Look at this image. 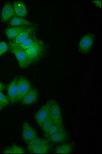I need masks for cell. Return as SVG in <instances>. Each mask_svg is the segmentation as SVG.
<instances>
[{
    "label": "cell",
    "mask_w": 102,
    "mask_h": 154,
    "mask_svg": "<svg viewBox=\"0 0 102 154\" xmlns=\"http://www.w3.org/2000/svg\"><path fill=\"white\" fill-rule=\"evenodd\" d=\"M32 86L30 80L25 77H20L18 78V95L17 102H20L23 97L32 89Z\"/></svg>",
    "instance_id": "obj_6"
},
{
    "label": "cell",
    "mask_w": 102,
    "mask_h": 154,
    "mask_svg": "<svg viewBox=\"0 0 102 154\" xmlns=\"http://www.w3.org/2000/svg\"><path fill=\"white\" fill-rule=\"evenodd\" d=\"M8 25L11 27L31 26H33L34 24L25 18L14 17L9 20Z\"/></svg>",
    "instance_id": "obj_15"
},
{
    "label": "cell",
    "mask_w": 102,
    "mask_h": 154,
    "mask_svg": "<svg viewBox=\"0 0 102 154\" xmlns=\"http://www.w3.org/2000/svg\"><path fill=\"white\" fill-rule=\"evenodd\" d=\"M47 48L44 41L40 40L39 42L25 51L32 64L40 61L46 54Z\"/></svg>",
    "instance_id": "obj_1"
},
{
    "label": "cell",
    "mask_w": 102,
    "mask_h": 154,
    "mask_svg": "<svg viewBox=\"0 0 102 154\" xmlns=\"http://www.w3.org/2000/svg\"><path fill=\"white\" fill-rule=\"evenodd\" d=\"M13 6L16 17L22 18L26 17L28 10L24 2L20 1H15L13 3Z\"/></svg>",
    "instance_id": "obj_12"
},
{
    "label": "cell",
    "mask_w": 102,
    "mask_h": 154,
    "mask_svg": "<svg viewBox=\"0 0 102 154\" xmlns=\"http://www.w3.org/2000/svg\"><path fill=\"white\" fill-rule=\"evenodd\" d=\"M5 88V85L3 84H2V83L0 82V91H2Z\"/></svg>",
    "instance_id": "obj_26"
},
{
    "label": "cell",
    "mask_w": 102,
    "mask_h": 154,
    "mask_svg": "<svg viewBox=\"0 0 102 154\" xmlns=\"http://www.w3.org/2000/svg\"><path fill=\"white\" fill-rule=\"evenodd\" d=\"M8 98L10 103L14 104L17 103L18 95H19V88H18V78H14L9 83L7 88Z\"/></svg>",
    "instance_id": "obj_8"
},
{
    "label": "cell",
    "mask_w": 102,
    "mask_h": 154,
    "mask_svg": "<svg viewBox=\"0 0 102 154\" xmlns=\"http://www.w3.org/2000/svg\"><path fill=\"white\" fill-rule=\"evenodd\" d=\"M3 107L1 106H0V112H1V110H2V109H3Z\"/></svg>",
    "instance_id": "obj_28"
},
{
    "label": "cell",
    "mask_w": 102,
    "mask_h": 154,
    "mask_svg": "<svg viewBox=\"0 0 102 154\" xmlns=\"http://www.w3.org/2000/svg\"><path fill=\"white\" fill-rule=\"evenodd\" d=\"M46 139L48 142H51L52 143H63L68 139V134L66 130H64L51 135Z\"/></svg>",
    "instance_id": "obj_14"
},
{
    "label": "cell",
    "mask_w": 102,
    "mask_h": 154,
    "mask_svg": "<svg viewBox=\"0 0 102 154\" xmlns=\"http://www.w3.org/2000/svg\"><path fill=\"white\" fill-rule=\"evenodd\" d=\"M0 106H2V107H4V106H3V104H2V103H1V102H0Z\"/></svg>",
    "instance_id": "obj_27"
},
{
    "label": "cell",
    "mask_w": 102,
    "mask_h": 154,
    "mask_svg": "<svg viewBox=\"0 0 102 154\" xmlns=\"http://www.w3.org/2000/svg\"><path fill=\"white\" fill-rule=\"evenodd\" d=\"M55 123L53 121L50 116H49L43 122L42 125H40V128L42 130L43 133L45 135L47 132L48 131L50 130V128L52 126V125Z\"/></svg>",
    "instance_id": "obj_22"
},
{
    "label": "cell",
    "mask_w": 102,
    "mask_h": 154,
    "mask_svg": "<svg viewBox=\"0 0 102 154\" xmlns=\"http://www.w3.org/2000/svg\"><path fill=\"white\" fill-rule=\"evenodd\" d=\"M39 41H40V39L38 38L37 37H32V38H28V40H27L24 42H23L21 44L16 46L13 48H16V49H20V50L25 51L28 48H31L34 44H36L37 43L39 42ZM13 48H12V49H13Z\"/></svg>",
    "instance_id": "obj_16"
},
{
    "label": "cell",
    "mask_w": 102,
    "mask_h": 154,
    "mask_svg": "<svg viewBox=\"0 0 102 154\" xmlns=\"http://www.w3.org/2000/svg\"><path fill=\"white\" fill-rule=\"evenodd\" d=\"M22 136L24 141L26 143L39 137L37 131L26 122L23 123Z\"/></svg>",
    "instance_id": "obj_7"
},
{
    "label": "cell",
    "mask_w": 102,
    "mask_h": 154,
    "mask_svg": "<svg viewBox=\"0 0 102 154\" xmlns=\"http://www.w3.org/2000/svg\"><path fill=\"white\" fill-rule=\"evenodd\" d=\"M0 102L2 103L4 106L5 107L10 103L8 98L4 95L2 91H0Z\"/></svg>",
    "instance_id": "obj_24"
},
{
    "label": "cell",
    "mask_w": 102,
    "mask_h": 154,
    "mask_svg": "<svg viewBox=\"0 0 102 154\" xmlns=\"http://www.w3.org/2000/svg\"><path fill=\"white\" fill-rule=\"evenodd\" d=\"M50 116L55 123H63L61 110L57 102L53 100Z\"/></svg>",
    "instance_id": "obj_10"
},
{
    "label": "cell",
    "mask_w": 102,
    "mask_h": 154,
    "mask_svg": "<svg viewBox=\"0 0 102 154\" xmlns=\"http://www.w3.org/2000/svg\"><path fill=\"white\" fill-rule=\"evenodd\" d=\"M29 26L10 27L5 30L6 37L10 41L14 40L22 32Z\"/></svg>",
    "instance_id": "obj_13"
},
{
    "label": "cell",
    "mask_w": 102,
    "mask_h": 154,
    "mask_svg": "<svg viewBox=\"0 0 102 154\" xmlns=\"http://www.w3.org/2000/svg\"><path fill=\"white\" fill-rule=\"evenodd\" d=\"M64 130H65V129L63 123H54L52 126L50 128V130H48L47 132L44 135L45 138L47 139L48 137H49L51 135Z\"/></svg>",
    "instance_id": "obj_19"
},
{
    "label": "cell",
    "mask_w": 102,
    "mask_h": 154,
    "mask_svg": "<svg viewBox=\"0 0 102 154\" xmlns=\"http://www.w3.org/2000/svg\"><path fill=\"white\" fill-rule=\"evenodd\" d=\"M28 151L32 154H48L50 152V144H44L39 147L30 149Z\"/></svg>",
    "instance_id": "obj_21"
},
{
    "label": "cell",
    "mask_w": 102,
    "mask_h": 154,
    "mask_svg": "<svg viewBox=\"0 0 102 154\" xmlns=\"http://www.w3.org/2000/svg\"><path fill=\"white\" fill-rule=\"evenodd\" d=\"M16 57L18 65L21 68L25 69L32 65V62L28 57L25 51L13 48L9 50Z\"/></svg>",
    "instance_id": "obj_5"
},
{
    "label": "cell",
    "mask_w": 102,
    "mask_h": 154,
    "mask_svg": "<svg viewBox=\"0 0 102 154\" xmlns=\"http://www.w3.org/2000/svg\"><path fill=\"white\" fill-rule=\"evenodd\" d=\"M39 91L35 88H32L21 101L22 105L25 106L33 105L36 103L39 98Z\"/></svg>",
    "instance_id": "obj_9"
},
{
    "label": "cell",
    "mask_w": 102,
    "mask_h": 154,
    "mask_svg": "<svg viewBox=\"0 0 102 154\" xmlns=\"http://www.w3.org/2000/svg\"><path fill=\"white\" fill-rule=\"evenodd\" d=\"M74 144L72 143H63L55 149L54 153L58 154H69L72 152Z\"/></svg>",
    "instance_id": "obj_17"
},
{
    "label": "cell",
    "mask_w": 102,
    "mask_h": 154,
    "mask_svg": "<svg viewBox=\"0 0 102 154\" xmlns=\"http://www.w3.org/2000/svg\"><path fill=\"white\" fill-rule=\"evenodd\" d=\"M53 100L48 101L41 107L37 112L34 116V118L38 125L40 127L43 122L46 120L50 115V112L51 109V104Z\"/></svg>",
    "instance_id": "obj_4"
},
{
    "label": "cell",
    "mask_w": 102,
    "mask_h": 154,
    "mask_svg": "<svg viewBox=\"0 0 102 154\" xmlns=\"http://www.w3.org/2000/svg\"><path fill=\"white\" fill-rule=\"evenodd\" d=\"M92 3L97 7H100L101 8L102 7V1H92Z\"/></svg>",
    "instance_id": "obj_25"
},
{
    "label": "cell",
    "mask_w": 102,
    "mask_h": 154,
    "mask_svg": "<svg viewBox=\"0 0 102 154\" xmlns=\"http://www.w3.org/2000/svg\"><path fill=\"white\" fill-rule=\"evenodd\" d=\"M14 17H16V16L14 14L13 4L9 2H7L4 5L2 8L1 14V21L2 22H6L9 21Z\"/></svg>",
    "instance_id": "obj_11"
},
{
    "label": "cell",
    "mask_w": 102,
    "mask_h": 154,
    "mask_svg": "<svg viewBox=\"0 0 102 154\" xmlns=\"http://www.w3.org/2000/svg\"><path fill=\"white\" fill-rule=\"evenodd\" d=\"M26 144L27 148L28 149V150H29L30 149H34L35 147H39L41 145L50 144V142H48L46 139L40 138L38 137L37 138L34 139L32 141L27 143Z\"/></svg>",
    "instance_id": "obj_18"
},
{
    "label": "cell",
    "mask_w": 102,
    "mask_h": 154,
    "mask_svg": "<svg viewBox=\"0 0 102 154\" xmlns=\"http://www.w3.org/2000/svg\"><path fill=\"white\" fill-rule=\"evenodd\" d=\"M8 50V45L6 42L4 41L0 42V56L6 53Z\"/></svg>",
    "instance_id": "obj_23"
},
{
    "label": "cell",
    "mask_w": 102,
    "mask_h": 154,
    "mask_svg": "<svg viewBox=\"0 0 102 154\" xmlns=\"http://www.w3.org/2000/svg\"><path fill=\"white\" fill-rule=\"evenodd\" d=\"M37 32V27L34 25L28 27L25 30L18 35L14 40L10 41L8 43L9 49H12L32 37H35Z\"/></svg>",
    "instance_id": "obj_2"
},
{
    "label": "cell",
    "mask_w": 102,
    "mask_h": 154,
    "mask_svg": "<svg viewBox=\"0 0 102 154\" xmlns=\"http://www.w3.org/2000/svg\"><path fill=\"white\" fill-rule=\"evenodd\" d=\"M95 40V35L92 33L85 35L80 41L78 49L80 53L86 54L92 50Z\"/></svg>",
    "instance_id": "obj_3"
},
{
    "label": "cell",
    "mask_w": 102,
    "mask_h": 154,
    "mask_svg": "<svg viewBox=\"0 0 102 154\" xmlns=\"http://www.w3.org/2000/svg\"><path fill=\"white\" fill-rule=\"evenodd\" d=\"M3 154H25L24 149L18 145H13L4 149Z\"/></svg>",
    "instance_id": "obj_20"
}]
</instances>
